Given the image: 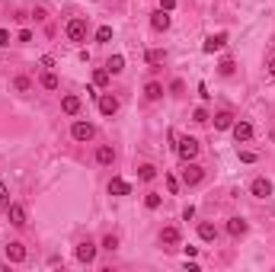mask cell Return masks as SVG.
Returning <instances> with one entry per match:
<instances>
[{"instance_id":"obj_1","label":"cell","mask_w":275,"mask_h":272,"mask_svg":"<svg viewBox=\"0 0 275 272\" xmlns=\"http://www.w3.org/2000/svg\"><path fill=\"white\" fill-rule=\"evenodd\" d=\"M176 154H179V160H183V163L196 160V157H198V138H192V135L179 138V141H176Z\"/></svg>"},{"instance_id":"obj_2","label":"cell","mask_w":275,"mask_h":272,"mask_svg":"<svg viewBox=\"0 0 275 272\" xmlns=\"http://www.w3.org/2000/svg\"><path fill=\"white\" fill-rule=\"evenodd\" d=\"M74 256H77V263H86V266H90V263L96 260V243L93 240H80L77 250H74Z\"/></svg>"},{"instance_id":"obj_3","label":"cell","mask_w":275,"mask_h":272,"mask_svg":"<svg viewBox=\"0 0 275 272\" xmlns=\"http://www.w3.org/2000/svg\"><path fill=\"white\" fill-rule=\"evenodd\" d=\"M205 180V170L202 167H198V163H186V167H183V182H186V186H198V182H202Z\"/></svg>"},{"instance_id":"obj_4","label":"cell","mask_w":275,"mask_h":272,"mask_svg":"<svg viewBox=\"0 0 275 272\" xmlns=\"http://www.w3.org/2000/svg\"><path fill=\"white\" fill-rule=\"evenodd\" d=\"M64 32H68V39H71V42H83V39H86V19L74 16L71 23H68V29H64Z\"/></svg>"},{"instance_id":"obj_5","label":"cell","mask_w":275,"mask_h":272,"mask_svg":"<svg viewBox=\"0 0 275 272\" xmlns=\"http://www.w3.org/2000/svg\"><path fill=\"white\" fill-rule=\"evenodd\" d=\"M93 135H96V128H93L90 122H74L71 125V138L74 141H93Z\"/></svg>"},{"instance_id":"obj_6","label":"cell","mask_w":275,"mask_h":272,"mask_svg":"<svg viewBox=\"0 0 275 272\" xmlns=\"http://www.w3.org/2000/svg\"><path fill=\"white\" fill-rule=\"evenodd\" d=\"M250 192L256 195V199H269L272 195V182L266 180V176H256V180L250 182Z\"/></svg>"},{"instance_id":"obj_7","label":"cell","mask_w":275,"mask_h":272,"mask_svg":"<svg viewBox=\"0 0 275 272\" xmlns=\"http://www.w3.org/2000/svg\"><path fill=\"white\" fill-rule=\"evenodd\" d=\"M231 132H234V141H237V144H243V141L253 138V125H250V122H234Z\"/></svg>"},{"instance_id":"obj_8","label":"cell","mask_w":275,"mask_h":272,"mask_svg":"<svg viewBox=\"0 0 275 272\" xmlns=\"http://www.w3.org/2000/svg\"><path fill=\"white\" fill-rule=\"evenodd\" d=\"M224 45H227V36H224V32H218V36H208V39H205L202 51H205V54H214V51L224 48Z\"/></svg>"},{"instance_id":"obj_9","label":"cell","mask_w":275,"mask_h":272,"mask_svg":"<svg viewBox=\"0 0 275 272\" xmlns=\"http://www.w3.org/2000/svg\"><path fill=\"white\" fill-rule=\"evenodd\" d=\"M6 260L10 263H26V247L19 240H10L6 243Z\"/></svg>"},{"instance_id":"obj_10","label":"cell","mask_w":275,"mask_h":272,"mask_svg":"<svg viewBox=\"0 0 275 272\" xmlns=\"http://www.w3.org/2000/svg\"><path fill=\"white\" fill-rule=\"evenodd\" d=\"M6 212H10V224H13V227H26V208L23 205L13 202V205H6Z\"/></svg>"},{"instance_id":"obj_11","label":"cell","mask_w":275,"mask_h":272,"mask_svg":"<svg viewBox=\"0 0 275 272\" xmlns=\"http://www.w3.org/2000/svg\"><path fill=\"white\" fill-rule=\"evenodd\" d=\"M99 112L103 115H116L118 112V99L112 96V93H103V96H99Z\"/></svg>"},{"instance_id":"obj_12","label":"cell","mask_w":275,"mask_h":272,"mask_svg":"<svg viewBox=\"0 0 275 272\" xmlns=\"http://www.w3.org/2000/svg\"><path fill=\"white\" fill-rule=\"evenodd\" d=\"M246 230H250V224H246L243 218H231V221H227V234L231 237H243Z\"/></svg>"},{"instance_id":"obj_13","label":"cell","mask_w":275,"mask_h":272,"mask_svg":"<svg viewBox=\"0 0 275 272\" xmlns=\"http://www.w3.org/2000/svg\"><path fill=\"white\" fill-rule=\"evenodd\" d=\"M96 163H99V167H112V163H116V151H112L109 144H103L96 151Z\"/></svg>"},{"instance_id":"obj_14","label":"cell","mask_w":275,"mask_h":272,"mask_svg":"<svg viewBox=\"0 0 275 272\" xmlns=\"http://www.w3.org/2000/svg\"><path fill=\"white\" fill-rule=\"evenodd\" d=\"M151 26H154L157 32H166V29H170V16H166V10H157V13H154V16H151Z\"/></svg>"},{"instance_id":"obj_15","label":"cell","mask_w":275,"mask_h":272,"mask_svg":"<svg viewBox=\"0 0 275 272\" xmlns=\"http://www.w3.org/2000/svg\"><path fill=\"white\" fill-rule=\"evenodd\" d=\"M131 186L122 180V176H116V180H109V195H128Z\"/></svg>"},{"instance_id":"obj_16","label":"cell","mask_w":275,"mask_h":272,"mask_svg":"<svg viewBox=\"0 0 275 272\" xmlns=\"http://www.w3.org/2000/svg\"><path fill=\"white\" fill-rule=\"evenodd\" d=\"M61 109H64L68 115H77V112H80V96H74V93L61 96Z\"/></svg>"},{"instance_id":"obj_17","label":"cell","mask_w":275,"mask_h":272,"mask_svg":"<svg viewBox=\"0 0 275 272\" xmlns=\"http://www.w3.org/2000/svg\"><path fill=\"white\" fill-rule=\"evenodd\" d=\"M160 243L176 247V243H179V227H163V230H160Z\"/></svg>"},{"instance_id":"obj_18","label":"cell","mask_w":275,"mask_h":272,"mask_svg":"<svg viewBox=\"0 0 275 272\" xmlns=\"http://www.w3.org/2000/svg\"><path fill=\"white\" fill-rule=\"evenodd\" d=\"M198 237H202V240H218V227H214L211 221H202L198 224Z\"/></svg>"},{"instance_id":"obj_19","label":"cell","mask_w":275,"mask_h":272,"mask_svg":"<svg viewBox=\"0 0 275 272\" xmlns=\"http://www.w3.org/2000/svg\"><path fill=\"white\" fill-rule=\"evenodd\" d=\"M106 71H109V74H122L125 71V58H122V54H112V58L106 61Z\"/></svg>"},{"instance_id":"obj_20","label":"cell","mask_w":275,"mask_h":272,"mask_svg":"<svg viewBox=\"0 0 275 272\" xmlns=\"http://www.w3.org/2000/svg\"><path fill=\"white\" fill-rule=\"evenodd\" d=\"M231 125H234V115L231 112H218V115H214V128H218V132H227Z\"/></svg>"},{"instance_id":"obj_21","label":"cell","mask_w":275,"mask_h":272,"mask_svg":"<svg viewBox=\"0 0 275 272\" xmlns=\"http://www.w3.org/2000/svg\"><path fill=\"white\" fill-rule=\"evenodd\" d=\"M144 96H147V99H160V96H163V84H157V80H151V84L144 87Z\"/></svg>"},{"instance_id":"obj_22","label":"cell","mask_w":275,"mask_h":272,"mask_svg":"<svg viewBox=\"0 0 275 272\" xmlns=\"http://www.w3.org/2000/svg\"><path fill=\"white\" fill-rule=\"evenodd\" d=\"M154 176H157V167H154V163H141V167H138V180L151 182Z\"/></svg>"},{"instance_id":"obj_23","label":"cell","mask_w":275,"mask_h":272,"mask_svg":"<svg viewBox=\"0 0 275 272\" xmlns=\"http://www.w3.org/2000/svg\"><path fill=\"white\" fill-rule=\"evenodd\" d=\"M109 77H112V74L106 71V67H96V71H93V84H96V87H106V84H109Z\"/></svg>"},{"instance_id":"obj_24","label":"cell","mask_w":275,"mask_h":272,"mask_svg":"<svg viewBox=\"0 0 275 272\" xmlns=\"http://www.w3.org/2000/svg\"><path fill=\"white\" fill-rule=\"evenodd\" d=\"M42 87H45V90H51V93H55V90H58V87H61V80H58V77H55V74H51V71H48V74H42Z\"/></svg>"},{"instance_id":"obj_25","label":"cell","mask_w":275,"mask_h":272,"mask_svg":"<svg viewBox=\"0 0 275 272\" xmlns=\"http://www.w3.org/2000/svg\"><path fill=\"white\" fill-rule=\"evenodd\" d=\"M163 58H166V51H163V48H151V51L144 54V61H147V64H160Z\"/></svg>"},{"instance_id":"obj_26","label":"cell","mask_w":275,"mask_h":272,"mask_svg":"<svg viewBox=\"0 0 275 272\" xmlns=\"http://www.w3.org/2000/svg\"><path fill=\"white\" fill-rule=\"evenodd\" d=\"M13 87H16V93H29V90H32V80H29V77H23V74H19V77L13 80Z\"/></svg>"},{"instance_id":"obj_27","label":"cell","mask_w":275,"mask_h":272,"mask_svg":"<svg viewBox=\"0 0 275 272\" xmlns=\"http://www.w3.org/2000/svg\"><path fill=\"white\" fill-rule=\"evenodd\" d=\"M160 202H163V199H160L157 192H147V195H144V208H151V212H157Z\"/></svg>"},{"instance_id":"obj_28","label":"cell","mask_w":275,"mask_h":272,"mask_svg":"<svg viewBox=\"0 0 275 272\" xmlns=\"http://www.w3.org/2000/svg\"><path fill=\"white\" fill-rule=\"evenodd\" d=\"M234 67H237V64H234L231 58H224V61L218 64V74H221V77H231V74H234Z\"/></svg>"},{"instance_id":"obj_29","label":"cell","mask_w":275,"mask_h":272,"mask_svg":"<svg viewBox=\"0 0 275 272\" xmlns=\"http://www.w3.org/2000/svg\"><path fill=\"white\" fill-rule=\"evenodd\" d=\"M6 205H10V189H6V182L0 180V212H6Z\"/></svg>"},{"instance_id":"obj_30","label":"cell","mask_w":275,"mask_h":272,"mask_svg":"<svg viewBox=\"0 0 275 272\" xmlns=\"http://www.w3.org/2000/svg\"><path fill=\"white\" fill-rule=\"evenodd\" d=\"M109 39H112V26H99V29H96V42H109Z\"/></svg>"},{"instance_id":"obj_31","label":"cell","mask_w":275,"mask_h":272,"mask_svg":"<svg viewBox=\"0 0 275 272\" xmlns=\"http://www.w3.org/2000/svg\"><path fill=\"white\" fill-rule=\"evenodd\" d=\"M103 250H109V253H112V250H118V237L116 234H106L103 237Z\"/></svg>"},{"instance_id":"obj_32","label":"cell","mask_w":275,"mask_h":272,"mask_svg":"<svg viewBox=\"0 0 275 272\" xmlns=\"http://www.w3.org/2000/svg\"><path fill=\"white\" fill-rule=\"evenodd\" d=\"M192 122H198V125H205V122H208V112H205L202 106H198L196 112H192Z\"/></svg>"},{"instance_id":"obj_33","label":"cell","mask_w":275,"mask_h":272,"mask_svg":"<svg viewBox=\"0 0 275 272\" xmlns=\"http://www.w3.org/2000/svg\"><path fill=\"white\" fill-rule=\"evenodd\" d=\"M166 189H170V195L179 192V180H176V176H166Z\"/></svg>"},{"instance_id":"obj_34","label":"cell","mask_w":275,"mask_h":272,"mask_svg":"<svg viewBox=\"0 0 275 272\" xmlns=\"http://www.w3.org/2000/svg\"><path fill=\"white\" fill-rule=\"evenodd\" d=\"M240 160H243V163H256V154H253V151H240Z\"/></svg>"},{"instance_id":"obj_35","label":"cell","mask_w":275,"mask_h":272,"mask_svg":"<svg viewBox=\"0 0 275 272\" xmlns=\"http://www.w3.org/2000/svg\"><path fill=\"white\" fill-rule=\"evenodd\" d=\"M160 10H166V13L176 10V0H160Z\"/></svg>"},{"instance_id":"obj_36","label":"cell","mask_w":275,"mask_h":272,"mask_svg":"<svg viewBox=\"0 0 275 272\" xmlns=\"http://www.w3.org/2000/svg\"><path fill=\"white\" fill-rule=\"evenodd\" d=\"M6 45H10V32L0 29V48H6Z\"/></svg>"},{"instance_id":"obj_37","label":"cell","mask_w":275,"mask_h":272,"mask_svg":"<svg viewBox=\"0 0 275 272\" xmlns=\"http://www.w3.org/2000/svg\"><path fill=\"white\" fill-rule=\"evenodd\" d=\"M269 74H272V77H275V58L269 61Z\"/></svg>"}]
</instances>
